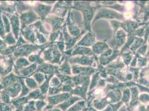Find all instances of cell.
I'll return each mask as SVG.
<instances>
[{"mask_svg": "<svg viewBox=\"0 0 149 111\" xmlns=\"http://www.w3.org/2000/svg\"><path fill=\"white\" fill-rule=\"evenodd\" d=\"M44 60L49 62L56 63L60 61L61 55L58 51L57 46L53 45L49 49L44 52Z\"/></svg>", "mask_w": 149, "mask_h": 111, "instance_id": "1", "label": "cell"}, {"mask_svg": "<svg viewBox=\"0 0 149 111\" xmlns=\"http://www.w3.org/2000/svg\"><path fill=\"white\" fill-rule=\"evenodd\" d=\"M41 46L32 44H25L19 47L15 51L14 55L15 57L27 56L31 52L40 49Z\"/></svg>", "mask_w": 149, "mask_h": 111, "instance_id": "2", "label": "cell"}, {"mask_svg": "<svg viewBox=\"0 0 149 111\" xmlns=\"http://www.w3.org/2000/svg\"><path fill=\"white\" fill-rule=\"evenodd\" d=\"M20 19L22 25V29H24L26 27L27 25H30L32 22L35 21L36 19H38V17L32 11H30L27 12L23 13L21 16Z\"/></svg>", "mask_w": 149, "mask_h": 111, "instance_id": "3", "label": "cell"}, {"mask_svg": "<svg viewBox=\"0 0 149 111\" xmlns=\"http://www.w3.org/2000/svg\"><path fill=\"white\" fill-rule=\"evenodd\" d=\"M69 94L68 93H65V94H62L60 95H56L54 96H51L49 97L47 99V101H49V107H47L46 108V110H49L52 107L53 105H56V104L62 102L64 101L65 99H67L68 97Z\"/></svg>", "mask_w": 149, "mask_h": 111, "instance_id": "4", "label": "cell"}, {"mask_svg": "<svg viewBox=\"0 0 149 111\" xmlns=\"http://www.w3.org/2000/svg\"><path fill=\"white\" fill-rule=\"evenodd\" d=\"M58 67L54 65L47 63L41 64L36 69L37 72H41L46 74H54L55 72H57Z\"/></svg>", "mask_w": 149, "mask_h": 111, "instance_id": "5", "label": "cell"}, {"mask_svg": "<svg viewBox=\"0 0 149 111\" xmlns=\"http://www.w3.org/2000/svg\"><path fill=\"white\" fill-rule=\"evenodd\" d=\"M19 77L16 76L13 74H10L9 76H7L6 77L4 78L0 85V89H6L8 87L11 86L15 81L19 80Z\"/></svg>", "mask_w": 149, "mask_h": 111, "instance_id": "6", "label": "cell"}, {"mask_svg": "<svg viewBox=\"0 0 149 111\" xmlns=\"http://www.w3.org/2000/svg\"><path fill=\"white\" fill-rule=\"evenodd\" d=\"M21 87L22 86L19 82H15L11 86L6 88L5 91L10 95V97L13 98L18 95L21 89Z\"/></svg>", "mask_w": 149, "mask_h": 111, "instance_id": "7", "label": "cell"}, {"mask_svg": "<svg viewBox=\"0 0 149 111\" xmlns=\"http://www.w3.org/2000/svg\"><path fill=\"white\" fill-rule=\"evenodd\" d=\"M51 9V6H45L41 4H39L35 8L36 12L42 19H44L47 16V15L50 12Z\"/></svg>", "mask_w": 149, "mask_h": 111, "instance_id": "8", "label": "cell"}, {"mask_svg": "<svg viewBox=\"0 0 149 111\" xmlns=\"http://www.w3.org/2000/svg\"><path fill=\"white\" fill-rule=\"evenodd\" d=\"M22 33L26 40L31 41L32 43L35 42V35L33 31L32 26L22 29Z\"/></svg>", "mask_w": 149, "mask_h": 111, "instance_id": "9", "label": "cell"}, {"mask_svg": "<svg viewBox=\"0 0 149 111\" xmlns=\"http://www.w3.org/2000/svg\"><path fill=\"white\" fill-rule=\"evenodd\" d=\"M47 21H49L52 26L54 32H57V30L60 28V26L62 22V19H59L55 16H50L47 19Z\"/></svg>", "mask_w": 149, "mask_h": 111, "instance_id": "10", "label": "cell"}, {"mask_svg": "<svg viewBox=\"0 0 149 111\" xmlns=\"http://www.w3.org/2000/svg\"><path fill=\"white\" fill-rule=\"evenodd\" d=\"M36 67H37V64L34 63L31 66L27 68H21V69H17L16 71V73L20 74L21 75H22L24 76H28L35 72V71L36 69Z\"/></svg>", "mask_w": 149, "mask_h": 111, "instance_id": "11", "label": "cell"}, {"mask_svg": "<svg viewBox=\"0 0 149 111\" xmlns=\"http://www.w3.org/2000/svg\"><path fill=\"white\" fill-rule=\"evenodd\" d=\"M29 99H28L27 97H22V98H19L17 99H15L11 101L13 105L16 108V111H22L23 106L24 105L25 103H26Z\"/></svg>", "mask_w": 149, "mask_h": 111, "instance_id": "12", "label": "cell"}, {"mask_svg": "<svg viewBox=\"0 0 149 111\" xmlns=\"http://www.w3.org/2000/svg\"><path fill=\"white\" fill-rule=\"evenodd\" d=\"M10 20L12 24L13 31L15 35L16 38H18V33L19 31V21L18 17L16 15L10 16Z\"/></svg>", "mask_w": 149, "mask_h": 111, "instance_id": "13", "label": "cell"}, {"mask_svg": "<svg viewBox=\"0 0 149 111\" xmlns=\"http://www.w3.org/2000/svg\"><path fill=\"white\" fill-rule=\"evenodd\" d=\"M29 99H41L42 100L45 98V96H42L40 91L39 89H36L33 92L30 93L29 96H27Z\"/></svg>", "mask_w": 149, "mask_h": 111, "instance_id": "14", "label": "cell"}, {"mask_svg": "<svg viewBox=\"0 0 149 111\" xmlns=\"http://www.w3.org/2000/svg\"><path fill=\"white\" fill-rule=\"evenodd\" d=\"M30 65V63L28 62V61L24 58H20L18 59L16 63V66L17 69H21L22 67H26Z\"/></svg>", "mask_w": 149, "mask_h": 111, "instance_id": "15", "label": "cell"}, {"mask_svg": "<svg viewBox=\"0 0 149 111\" xmlns=\"http://www.w3.org/2000/svg\"><path fill=\"white\" fill-rule=\"evenodd\" d=\"M53 76V74H50V76L46 78V80L44 83V84L40 87V89L41 93L42 94H46L48 91V89H49V81H50L51 78Z\"/></svg>", "mask_w": 149, "mask_h": 111, "instance_id": "16", "label": "cell"}, {"mask_svg": "<svg viewBox=\"0 0 149 111\" xmlns=\"http://www.w3.org/2000/svg\"><path fill=\"white\" fill-rule=\"evenodd\" d=\"M75 101L76 100H75L74 99H69L68 100H67L65 102H64L63 103L58 105L57 106V107H60V108H61L62 109L63 111H65V110H66V108L68 107L70 105H72Z\"/></svg>", "mask_w": 149, "mask_h": 111, "instance_id": "17", "label": "cell"}, {"mask_svg": "<svg viewBox=\"0 0 149 111\" xmlns=\"http://www.w3.org/2000/svg\"><path fill=\"white\" fill-rule=\"evenodd\" d=\"M19 82H20L21 86H22V93L19 96V98H21L22 96H24L25 95H26L29 92V89H28L27 87L26 86L25 83H24V80L23 78H19Z\"/></svg>", "mask_w": 149, "mask_h": 111, "instance_id": "18", "label": "cell"}, {"mask_svg": "<svg viewBox=\"0 0 149 111\" xmlns=\"http://www.w3.org/2000/svg\"><path fill=\"white\" fill-rule=\"evenodd\" d=\"M33 26H35V27H36L37 29L40 31L41 32H42L45 35H46V36H47L49 35V32L44 28V26L42 25V24L41 22H37L36 24H35L33 25Z\"/></svg>", "mask_w": 149, "mask_h": 111, "instance_id": "19", "label": "cell"}, {"mask_svg": "<svg viewBox=\"0 0 149 111\" xmlns=\"http://www.w3.org/2000/svg\"><path fill=\"white\" fill-rule=\"evenodd\" d=\"M29 60L30 62H35V63L42 64L44 63V60L40 58L39 55H31L29 57Z\"/></svg>", "mask_w": 149, "mask_h": 111, "instance_id": "20", "label": "cell"}, {"mask_svg": "<svg viewBox=\"0 0 149 111\" xmlns=\"http://www.w3.org/2000/svg\"><path fill=\"white\" fill-rule=\"evenodd\" d=\"M26 84L27 85V86L30 87V88H36L37 87V83L35 81V80L32 78H27L26 80Z\"/></svg>", "mask_w": 149, "mask_h": 111, "instance_id": "21", "label": "cell"}, {"mask_svg": "<svg viewBox=\"0 0 149 111\" xmlns=\"http://www.w3.org/2000/svg\"><path fill=\"white\" fill-rule=\"evenodd\" d=\"M35 101H31L29 104L26 105L24 109V111H35L36 108L35 106Z\"/></svg>", "mask_w": 149, "mask_h": 111, "instance_id": "22", "label": "cell"}, {"mask_svg": "<svg viewBox=\"0 0 149 111\" xmlns=\"http://www.w3.org/2000/svg\"><path fill=\"white\" fill-rule=\"evenodd\" d=\"M33 77L39 85H40L45 80V76L41 73H36L33 75Z\"/></svg>", "mask_w": 149, "mask_h": 111, "instance_id": "23", "label": "cell"}, {"mask_svg": "<svg viewBox=\"0 0 149 111\" xmlns=\"http://www.w3.org/2000/svg\"><path fill=\"white\" fill-rule=\"evenodd\" d=\"M1 96H2V99L3 102L5 103H9L10 102V95L4 90L1 93Z\"/></svg>", "mask_w": 149, "mask_h": 111, "instance_id": "24", "label": "cell"}, {"mask_svg": "<svg viewBox=\"0 0 149 111\" xmlns=\"http://www.w3.org/2000/svg\"><path fill=\"white\" fill-rule=\"evenodd\" d=\"M5 42L8 44H14L16 43V41L15 38L13 37L12 33L8 34L6 37L5 38Z\"/></svg>", "mask_w": 149, "mask_h": 111, "instance_id": "25", "label": "cell"}, {"mask_svg": "<svg viewBox=\"0 0 149 111\" xmlns=\"http://www.w3.org/2000/svg\"><path fill=\"white\" fill-rule=\"evenodd\" d=\"M62 90V88L59 87H51L49 91V95H54L56 94L57 93L60 92Z\"/></svg>", "mask_w": 149, "mask_h": 111, "instance_id": "26", "label": "cell"}, {"mask_svg": "<svg viewBox=\"0 0 149 111\" xmlns=\"http://www.w3.org/2000/svg\"><path fill=\"white\" fill-rule=\"evenodd\" d=\"M35 107L36 108V110L38 111H41V109L42 108V107L46 105L45 102L42 100H40V101H38L37 102H35Z\"/></svg>", "mask_w": 149, "mask_h": 111, "instance_id": "27", "label": "cell"}, {"mask_svg": "<svg viewBox=\"0 0 149 111\" xmlns=\"http://www.w3.org/2000/svg\"><path fill=\"white\" fill-rule=\"evenodd\" d=\"M36 33L37 35V37H36V39L37 40V43H45V42H46V39L44 37V35H41V33H40L37 30H36Z\"/></svg>", "mask_w": 149, "mask_h": 111, "instance_id": "28", "label": "cell"}, {"mask_svg": "<svg viewBox=\"0 0 149 111\" xmlns=\"http://www.w3.org/2000/svg\"><path fill=\"white\" fill-rule=\"evenodd\" d=\"M62 73H64L65 74H70V68L68 67V65L67 64V63H65L63 64L62 66L61 67L60 69H59Z\"/></svg>", "mask_w": 149, "mask_h": 111, "instance_id": "29", "label": "cell"}, {"mask_svg": "<svg viewBox=\"0 0 149 111\" xmlns=\"http://www.w3.org/2000/svg\"><path fill=\"white\" fill-rule=\"evenodd\" d=\"M2 17H3V21L4 22V25L5 26V30H6V32L7 33V32H9L10 31V24H9V22L8 21V19L7 18L6 15H2Z\"/></svg>", "mask_w": 149, "mask_h": 111, "instance_id": "30", "label": "cell"}, {"mask_svg": "<svg viewBox=\"0 0 149 111\" xmlns=\"http://www.w3.org/2000/svg\"><path fill=\"white\" fill-rule=\"evenodd\" d=\"M0 111H12L11 108L6 104L0 103Z\"/></svg>", "mask_w": 149, "mask_h": 111, "instance_id": "31", "label": "cell"}, {"mask_svg": "<svg viewBox=\"0 0 149 111\" xmlns=\"http://www.w3.org/2000/svg\"><path fill=\"white\" fill-rule=\"evenodd\" d=\"M60 82L58 80V79L57 77H54L53 80H52L51 82V86L52 87H58V86L60 85Z\"/></svg>", "mask_w": 149, "mask_h": 111, "instance_id": "32", "label": "cell"}, {"mask_svg": "<svg viewBox=\"0 0 149 111\" xmlns=\"http://www.w3.org/2000/svg\"><path fill=\"white\" fill-rule=\"evenodd\" d=\"M51 111H61V110H59V109H57V108H54V110H52Z\"/></svg>", "mask_w": 149, "mask_h": 111, "instance_id": "33", "label": "cell"}, {"mask_svg": "<svg viewBox=\"0 0 149 111\" xmlns=\"http://www.w3.org/2000/svg\"><path fill=\"white\" fill-rule=\"evenodd\" d=\"M0 99H1V97H0Z\"/></svg>", "mask_w": 149, "mask_h": 111, "instance_id": "34", "label": "cell"}, {"mask_svg": "<svg viewBox=\"0 0 149 111\" xmlns=\"http://www.w3.org/2000/svg\"></svg>", "mask_w": 149, "mask_h": 111, "instance_id": "35", "label": "cell"}]
</instances>
